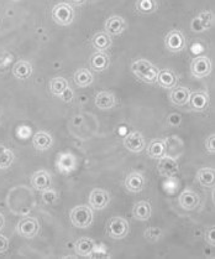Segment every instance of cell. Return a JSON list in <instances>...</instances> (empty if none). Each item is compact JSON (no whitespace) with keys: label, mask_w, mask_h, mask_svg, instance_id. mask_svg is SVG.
Segmentation results:
<instances>
[{"label":"cell","mask_w":215,"mask_h":259,"mask_svg":"<svg viewBox=\"0 0 215 259\" xmlns=\"http://www.w3.org/2000/svg\"><path fill=\"white\" fill-rule=\"evenodd\" d=\"M162 229L158 227H149L144 233V237L146 238L147 242H150V243H156V242H158L162 238Z\"/></svg>","instance_id":"obj_33"},{"label":"cell","mask_w":215,"mask_h":259,"mask_svg":"<svg viewBox=\"0 0 215 259\" xmlns=\"http://www.w3.org/2000/svg\"><path fill=\"white\" fill-rule=\"evenodd\" d=\"M14 161V153L5 147H0V169H8Z\"/></svg>","instance_id":"obj_32"},{"label":"cell","mask_w":215,"mask_h":259,"mask_svg":"<svg viewBox=\"0 0 215 259\" xmlns=\"http://www.w3.org/2000/svg\"><path fill=\"white\" fill-rule=\"evenodd\" d=\"M124 185H125L126 190L130 191V192L139 193L144 190L145 179L140 172H131L126 176Z\"/></svg>","instance_id":"obj_15"},{"label":"cell","mask_w":215,"mask_h":259,"mask_svg":"<svg viewBox=\"0 0 215 259\" xmlns=\"http://www.w3.org/2000/svg\"><path fill=\"white\" fill-rule=\"evenodd\" d=\"M8 248H9V241H8L7 237L0 234V254L7 252Z\"/></svg>","instance_id":"obj_37"},{"label":"cell","mask_w":215,"mask_h":259,"mask_svg":"<svg viewBox=\"0 0 215 259\" xmlns=\"http://www.w3.org/2000/svg\"><path fill=\"white\" fill-rule=\"evenodd\" d=\"M93 74L88 69H79L74 74V82L78 87H88L93 83Z\"/></svg>","instance_id":"obj_28"},{"label":"cell","mask_w":215,"mask_h":259,"mask_svg":"<svg viewBox=\"0 0 215 259\" xmlns=\"http://www.w3.org/2000/svg\"><path fill=\"white\" fill-rule=\"evenodd\" d=\"M213 70V63H211L210 58L206 56H199L195 57L190 63V74L195 78H204L211 74Z\"/></svg>","instance_id":"obj_6"},{"label":"cell","mask_w":215,"mask_h":259,"mask_svg":"<svg viewBox=\"0 0 215 259\" xmlns=\"http://www.w3.org/2000/svg\"><path fill=\"white\" fill-rule=\"evenodd\" d=\"M95 106L101 110H109L115 106V97L110 92H99L95 97Z\"/></svg>","instance_id":"obj_25"},{"label":"cell","mask_w":215,"mask_h":259,"mask_svg":"<svg viewBox=\"0 0 215 259\" xmlns=\"http://www.w3.org/2000/svg\"><path fill=\"white\" fill-rule=\"evenodd\" d=\"M214 142H215V136H214V134H211L210 137H208V139H206V142H205V149L209 154H214L215 153Z\"/></svg>","instance_id":"obj_35"},{"label":"cell","mask_w":215,"mask_h":259,"mask_svg":"<svg viewBox=\"0 0 215 259\" xmlns=\"http://www.w3.org/2000/svg\"><path fill=\"white\" fill-rule=\"evenodd\" d=\"M60 97L63 99L64 102H69V101H72V98H73V93H72V91L69 90V88H67V90L64 91Z\"/></svg>","instance_id":"obj_38"},{"label":"cell","mask_w":215,"mask_h":259,"mask_svg":"<svg viewBox=\"0 0 215 259\" xmlns=\"http://www.w3.org/2000/svg\"><path fill=\"white\" fill-rule=\"evenodd\" d=\"M126 28L125 20L119 15L110 16L105 23V31L110 36H118V35L123 34Z\"/></svg>","instance_id":"obj_16"},{"label":"cell","mask_w":215,"mask_h":259,"mask_svg":"<svg viewBox=\"0 0 215 259\" xmlns=\"http://www.w3.org/2000/svg\"><path fill=\"white\" fill-rule=\"evenodd\" d=\"M190 92L187 87H174L172 88L171 92V102L174 106H185L188 103V99H189Z\"/></svg>","instance_id":"obj_24"},{"label":"cell","mask_w":215,"mask_h":259,"mask_svg":"<svg viewBox=\"0 0 215 259\" xmlns=\"http://www.w3.org/2000/svg\"><path fill=\"white\" fill-rule=\"evenodd\" d=\"M156 82H157L162 88L172 90V88H174L177 86V75L174 74L172 70L163 69L161 70V71H158Z\"/></svg>","instance_id":"obj_17"},{"label":"cell","mask_w":215,"mask_h":259,"mask_svg":"<svg viewBox=\"0 0 215 259\" xmlns=\"http://www.w3.org/2000/svg\"><path fill=\"white\" fill-rule=\"evenodd\" d=\"M76 252L79 257H90L93 254L94 249H95V243L88 237H83V238L78 239L76 242Z\"/></svg>","instance_id":"obj_20"},{"label":"cell","mask_w":215,"mask_h":259,"mask_svg":"<svg viewBox=\"0 0 215 259\" xmlns=\"http://www.w3.org/2000/svg\"><path fill=\"white\" fill-rule=\"evenodd\" d=\"M136 10L141 14H152L157 10V2L156 0H136Z\"/></svg>","instance_id":"obj_30"},{"label":"cell","mask_w":215,"mask_h":259,"mask_svg":"<svg viewBox=\"0 0 215 259\" xmlns=\"http://www.w3.org/2000/svg\"><path fill=\"white\" fill-rule=\"evenodd\" d=\"M124 147L131 153H141L145 149V138L140 132H131L124 138Z\"/></svg>","instance_id":"obj_12"},{"label":"cell","mask_w":215,"mask_h":259,"mask_svg":"<svg viewBox=\"0 0 215 259\" xmlns=\"http://www.w3.org/2000/svg\"><path fill=\"white\" fill-rule=\"evenodd\" d=\"M198 181L203 187H213L215 181V171L213 168H203L197 174Z\"/></svg>","instance_id":"obj_27"},{"label":"cell","mask_w":215,"mask_h":259,"mask_svg":"<svg viewBox=\"0 0 215 259\" xmlns=\"http://www.w3.org/2000/svg\"><path fill=\"white\" fill-rule=\"evenodd\" d=\"M89 63H90V69L94 70V71L103 72L105 71L110 64L109 56H108L105 52H103V51H98V52H95L94 55H92Z\"/></svg>","instance_id":"obj_19"},{"label":"cell","mask_w":215,"mask_h":259,"mask_svg":"<svg viewBox=\"0 0 215 259\" xmlns=\"http://www.w3.org/2000/svg\"><path fill=\"white\" fill-rule=\"evenodd\" d=\"M214 232H215L214 227H211L210 229H208V231L205 232V241H206V243H209V244H210L211 247H214V245H215Z\"/></svg>","instance_id":"obj_36"},{"label":"cell","mask_w":215,"mask_h":259,"mask_svg":"<svg viewBox=\"0 0 215 259\" xmlns=\"http://www.w3.org/2000/svg\"><path fill=\"white\" fill-rule=\"evenodd\" d=\"M40 231V223L36 218L25 217L20 220L16 225V232L20 237L26 239H31L37 236Z\"/></svg>","instance_id":"obj_4"},{"label":"cell","mask_w":215,"mask_h":259,"mask_svg":"<svg viewBox=\"0 0 215 259\" xmlns=\"http://www.w3.org/2000/svg\"><path fill=\"white\" fill-rule=\"evenodd\" d=\"M69 2H71L72 4H74V5H83V4H85V2H87V0H69Z\"/></svg>","instance_id":"obj_39"},{"label":"cell","mask_w":215,"mask_h":259,"mask_svg":"<svg viewBox=\"0 0 215 259\" xmlns=\"http://www.w3.org/2000/svg\"><path fill=\"white\" fill-rule=\"evenodd\" d=\"M131 71L142 82L155 83L156 80H157V75L160 70L154 66L151 62L144 60V58H140V60L134 61L131 63Z\"/></svg>","instance_id":"obj_1"},{"label":"cell","mask_w":215,"mask_h":259,"mask_svg":"<svg viewBox=\"0 0 215 259\" xmlns=\"http://www.w3.org/2000/svg\"><path fill=\"white\" fill-rule=\"evenodd\" d=\"M51 182H52V180H51L50 174H48L47 171H44V170L36 171L31 176L32 187L37 191H45L47 190V188H50Z\"/></svg>","instance_id":"obj_18"},{"label":"cell","mask_w":215,"mask_h":259,"mask_svg":"<svg viewBox=\"0 0 215 259\" xmlns=\"http://www.w3.org/2000/svg\"><path fill=\"white\" fill-rule=\"evenodd\" d=\"M152 209L151 205L147 201H140L136 202L133 207V216L135 220L138 221H147L151 217Z\"/></svg>","instance_id":"obj_21"},{"label":"cell","mask_w":215,"mask_h":259,"mask_svg":"<svg viewBox=\"0 0 215 259\" xmlns=\"http://www.w3.org/2000/svg\"><path fill=\"white\" fill-rule=\"evenodd\" d=\"M129 233V223L123 217H113L108 223L106 234L112 239H123Z\"/></svg>","instance_id":"obj_5"},{"label":"cell","mask_w":215,"mask_h":259,"mask_svg":"<svg viewBox=\"0 0 215 259\" xmlns=\"http://www.w3.org/2000/svg\"><path fill=\"white\" fill-rule=\"evenodd\" d=\"M52 19L56 24L62 26H67L73 23L74 10L67 3H60L52 9Z\"/></svg>","instance_id":"obj_3"},{"label":"cell","mask_w":215,"mask_h":259,"mask_svg":"<svg viewBox=\"0 0 215 259\" xmlns=\"http://www.w3.org/2000/svg\"><path fill=\"white\" fill-rule=\"evenodd\" d=\"M4 227V216L0 214V231Z\"/></svg>","instance_id":"obj_40"},{"label":"cell","mask_w":215,"mask_h":259,"mask_svg":"<svg viewBox=\"0 0 215 259\" xmlns=\"http://www.w3.org/2000/svg\"><path fill=\"white\" fill-rule=\"evenodd\" d=\"M157 170H158V174H160L161 176L171 179V177H174L176 175H178L179 165L173 158L165 155L161 159H158Z\"/></svg>","instance_id":"obj_8"},{"label":"cell","mask_w":215,"mask_h":259,"mask_svg":"<svg viewBox=\"0 0 215 259\" xmlns=\"http://www.w3.org/2000/svg\"><path fill=\"white\" fill-rule=\"evenodd\" d=\"M110 195L105 190L95 188L89 195V205L94 210H104L109 205Z\"/></svg>","instance_id":"obj_14"},{"label":"cell","mask_w":215,"mask_h":259,"mask_svg":"<svg viewBox=\"0 0 215 259\" xmlns=\"http://www.w3.org/2000/svg\"><path fill=\"white\" fill-rule=\"evenodd\" d=\"M92 45L95 50L98 51H105L112 46V39H110V35H108L106 32H98L93 36L92 39Z\"/></svg>","instance_id":"obj_29"},{"label":"cell","mask_w":215,"mask_h":259,"mask_svg":"<svg viewBox=\"0 0 215 259\" xmlns=\"http://www.w3.org/2000/svg\"><path fill=\"white\" fill-rule=\"evenodd\" d=\"M166 142L163 139H154L147 147V155L151 159H161L166 155Z\"/></svg>","instance_id":"obj_23"},{"label":"cell","mask_w":215,"mask_h":259,"mask_svg":"<svg viewBox=\"0 0 215 259\" xmlns=\"http://www.w3.org/2000/svg\"><path fill=\"white\" fill-rule=\"evenodd\" d=\"M179 205L185 211H194L200 205V196L197 192L185 190L179 196Z\"/></svg>","instance_id":"obj_13"},{"label":"cell","mask_w":215,"mask_h":259,"mask_svg":"<svg viewBox=\"0 0 215 259\" xmlns=\"http://www.w3.org/2000/svg\"><path fill=\"white\" fill-rule=\"evenodd\" d=\"M68 88V82H67L66 78L63 77H55L51 80L50 82V90L52 92V94L60 97L64 91Z\"/></svg>","instance_id":"obj_31"},{"label":"cell","mask_w":215,"mask_h":259,"mask_svg":"<svg viewBox=\"0 0 215 259\" xmlns=\"http://www.w3.org/2000/svg\"><path fill=\"white\" fill-rule=\"evenodd\" d=\"M56 168H57V170L61 174H71V172H73L77 168L76 156L71 153L60 154L57 161H56Z\"/></svg>","instance_id":"obj_10"},{"label":"cell","mask_w":215,"mask_h":259,"mask_svg":"<svg viewBox=\"0 0 215 259\" xmlns=\"http://www.w3.org/2000/svg\"><path fill=\"white\" fill-rule=\"evenodd\" d=\"M32 74V66L28 61H19L16 62L15 66L13 67V75L18 80H28Z\"/></svg>","instance_id":"obj_26"},{"label":"cell","mask_w":215,"mask_h":259,"mask_svg":"<svg viewBox=\"0 0 215 259\" xmlns=\"http://www.w3.org/2000/svg\"><path fill=\"white\" fill-rule=\"evenodd\" d=\"M185 45V37L179 30H172L169 31L165 37V46L169 52H181L184 50Z\"/></svg>","instance_id":"obj_7"},{"label":"cell","mask_w":215,"mask_h":259,"mask_svg":"<svg viewBox=\"0 0 215 259\" xmlns=\"http://www.w3.org/2000/svg\"><path fill=\"white\" fill-rule=\"evenodd\" d=\"M209 102H210L209 94L203 91H199L190 93L187 104H189V108L194 112H204L209 107Z\"/></svg>","instance_id":"obj_11"},{"label":"cell","mask_w":215,"mask_h":259,"mask_svg":"<svg viewBox=\"0 0 215 259\" xmlns=\"http://www.w3.org/2000/svg\"><path fill=\"white\" fill-rule=\"evenodd\" d=\"M41 192H42V201H44L45 204L52 205L57 201V198H58L57 193H56L53 190H51V187L45 191H41Z\"/></svg>","instance_id":"obj_34"},{"label":"cell","mask_w":215,"mask_h":259,"mask_svg":"<svg viewBox=\"0 0 215 259\" xmlns=\"http://www.w3.org/2000/svg\"><path fill=\"white\" fill-rule=\"evenodd\" d=\"M32 145L36 150L45 152V150L50 149L52 145V137L46 132H37L32 138Z\"/></svg>","instance_id":"obj_22"},{"label":"cell","mask_w":215,"mask_h":259,"mask_svg":"<svg viewBox=\"0 0 215 259\" xmlns=\"http://www.w3.org/2000/svg\"><path fill=\"white\" fill-rule=\"evenodd\" d=\"M93 210L87 205H79L71 211V222L77 228H88L93 223Z\"/></svg>","instance_id":"obj_2"},{"label":"cell","mask_w":215,"mask_h":259,"mask_svg":"<svg viewBox=\"0 0 215 259\" xmlns=\"http://www.w3.org/2000/svg\"><path fill=\"white\" fill-rule=\"evenodd\" d=\"M14 2H18V0H14Z\"/></svg>","instance_id":"obj_41"},{"label":"cell","mask_w":215,"mask_h":259,"mask_svg":"<svg viewBox=\"0 0 215 259\" xmlns=\"http://www.w3.org/2000/svg\"><path fill=\"white\" fill-rule=\"evenodd\" d=\"M214 24V15L209 10H204L192 20L190 28L194 32H204L211 29Z\"/></svg>","instance_id":"obj_9"}]
</instances>
